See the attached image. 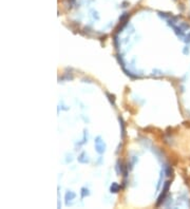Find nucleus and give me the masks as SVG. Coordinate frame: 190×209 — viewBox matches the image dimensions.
I'll use <instances>...</instances> for the list:
<instances>
[{"mask_svg": "<svg viewBox=\"0 0 190 209\" xmlns=\"http://www.w3.org/2000/svg\"><path fill=\"white\" fill-rule=\"evenodd\" d=\"M120 190V186L117 183H112V185L110 186V192L111 193H116Z\"/></svg>", "mask_w": 190, "mask_h": 209, "instance_id": "39448f33", "label": "nucleus"}, {"mask_svg": "<svg viewBox=\"0 0 190 209\" xmlns=\"http://www.w3.org/2000/svg\"><path fill=\"white\" fill-rule=\"evenodd\" d=\"M69 2H70V4H73L75 2V0H69Z\"/></svg>", "mask_w": 190, "mask_h": 209, "instance_id": "1a4fd4ad", "label": "nucleus"}, {"mask_svg": "<svg viewBox=\"0 0 190 209\" xmlns=\"http://www.w3.org/2000/svg\"><path fill=\"white\" fill-rule=\"evenodd\" d=\"M77 159H78V162L82 164H87L90 162V159H88V155L86 152H82V153L78 155V157H77Z\"/></svg>", "mask_w": 190, "mask_h": 209, "instance_id": "7ed1b4c3", "label": "nucleus"}, {"mask_svg": "<svg viewBox=\"0 0 190 209\" xmlns=\"http://www.w3.org/2000/svg\"><path fill=\"white\" fill-rule=\"evenodd\" d=\"M107 96L109 97V100L111 101V103H112V105H114V96H113V95H110L109 93H107Z\"/></svg>", "mask_w": 190, "mask_h": 209, "instance_id": "6e6552de", "label": "nucleus"}, {"mask_svg": "<svg viewBox=\"0 0 190 209\" xmlns=\"http://www.w3.org/2000/svg\"><path fill=\"white\" fill-rule=\"evenodd\" d=\"M94 144H95V149H96L97 153L103 154V152L106 151V144H105V142L101 139V137L97 136L96 138H95V141H94Z\"/></svg>", "mask_w": 190, "mask_h": 209, "instance_id": "f257e3e1", "label": "nucleus"}, {"mask_svg": "<svg viewBox=\"0 0 190 209\" xmlns=\"http://www.w3.org/2000/svg\"><path fill=\"white\" fill-rule=\"evenodd\" d=\"M173 1H176V0H173Z\"/></svg>", "mask_w": 190, "mask_h": 209, "instance_id": "9d476101", "label": "nucleus"}, {"mask_svg": "<svg viewBox=\"0 0 190 209\" xmlns=\"http://www.w3.org/2000/svg\"><path fill=\"white\" fill-rule=\"evenodd\" d=\"M119 123H120V126H122V131H123V136L125 134V126H124V123H123V119L119 117Z\"/></svg>", "mask_w": 190, "mask_h": 209, "instance_id": "0eeeda50", "label": "nucleus"}, {"mask_svg": "<svg viewBox=\"0 0 190 209\" xmlns=\"http://www.w3.org/2000/svg\"><path fill=\"white\" fill-rule=\"evenodd\" d=\"M169 186H170V182H166V184H165V187H164V191L162 192V194L159 195V201H157V206H159V205H161L162 203H163L164 199H165V197H166L167 192H168Z\"/></svg>", "mask_w": 190, "mask_h": 209, "instance_id": "f03ea898", "label": "nucleus"}, {"mask_svg": "<svg viewBox=\"0 0 190 209\" xmlns=\"http://www.w3.org/2000/svg\"><path fill=\"white\" fill-rule=\"evenodd\" d=\"M75 197H76V193H75V192H73V191H68V192L66 193V195H65L66 203H67V205H69V201H72V200H74Z\"/></svg>", "mask_w": 190, "mask_h": 209, "instance_id": "20e7f679", "label": "nucleus"}, {"mask_svg": "<svg viewBox=\"0 0 190 209\" xmlns=\"http://www.w3.org/2000/svg\"><path fill=\"white\" fill-rule=\"evenodd\" d=\"M89 194H90L89 189H87V188H82V197H86Z\"/></svg>", "mask_w": 190, "mask_h": 209, "instance_id": "423d86ee", "label": "nucleus"}]
</instances>
